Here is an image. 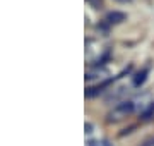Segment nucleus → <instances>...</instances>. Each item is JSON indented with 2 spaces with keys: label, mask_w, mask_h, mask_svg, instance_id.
Returning a JSON list of instances; mask_svg holds the SVG:
<instances>
[{
  "label": "nucleus",
  "mask_w": 154,
  "mask_h": 146,
  "mask_svg": "<svg viewBox=\"0 0 154 146\" xmlns=\"http://www.w3.org/2000/svg\"><path fill=\"white\" fill-rule=\"evenodd\" d=\"M134 108H135L134 107V101H122L108 113V122H118L122 119L128 117L134 112Z\"/></svg>",
  "instance_id": "obj_1"
},
{
  "label": "nucleus",
  "mask_w": 154,
  "mask_h": 146,
  "mask_svg": "<svg viewBox=\"0 0 154 146\" xmlns=\"http://www.w3.org/2000/svg\"><path fill=\"white\" fill-rule=\"evenodd\" d=\"M88 146H96V143H94V141H91V143H88Z\"/></svg>",
  "instance_id": "obj_6"
},
{
  "label": "nucleus",
  "mask_w": 154,
  "mask_h": 146,
  "mask_svg": "<svg viewBox=\"0 0 154 146\" xmlns=\"http://www.w3.org/2000/svg\"><path fill=\"white\" fill-rule=\"evenodd\" d=\"M147 72H149V69L146 67V69H142L140 72H137L135 74V78H134V86H142L144 84V81H146V76H147Z\"/></svg>",
  "instance_id": "obj_4"
},
{
  "label": "nucleus",
  "mask_w": 154,
  "mask_h": 146,
  "mask_svg": "<svg viewBox=\"0 0 154 146\" xmlns=\"http://www.w3.org/2000/svg\"><path fill=\"white\" fill-rule=\"evenodd\" d=\"M111 83H113V79H105V81H103V83H101V84H98V86H94V88H89L88 91H86V96H88V98H93V96H96V95H99V93H103V91L106 90V88H108V86L111 84Z\"/></svg>",
  "instance_id": "obj_3"
},
{
  "label": "nucleus",
  "mask_w": 154,
  "mask_h": 146,
  "mask_svg": "<svg viewBox=\"0 0 154 146\" xmlns=\"http://www.w3.org/2000/svg\"><path fill=\"white\" fill-rule=\"evenodd\" d=\"M125 19H127V14L125 12H120V11H111V12H108L106 17H105V21L108 24H120V23H123Z\"/></svg>",
  "instance_id": "obj_2"
},
{
  "label": "nucleus",
  "mask_w": 154,
  "mask_h": 146,
  "mask_svg": "<svg viewBox=\"0 0 154 146\" xmlns=\"http://www.w3.org/2000/svg\"><path fill=\"white\" fill-rule=\"evenodd\" d=\"M151 117H154V105H151V107H149L147 110L142 113V119H144V120H147V119H151Z\"/></svg>",
  "instance_id": "obj_5"
},
{
  "label": "nucleus",
  "mask_w": 154,
  "mask_h": 146,
  "mask_svg": "<svg viewBox=\"0 0 154 146\" xmlns=\"http://www.w3.org/2000/svg\"><path fill=\"white\" fill-rule=\"evenodd\" d=\"M118 2H130V0H118Z\"/></svg>",
  "instance_id": "obj_7"
}]
</instances>
